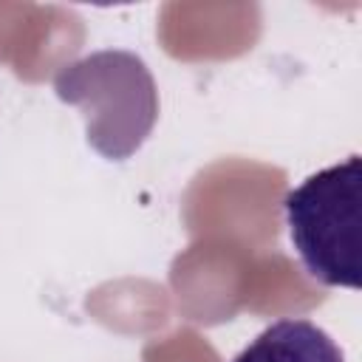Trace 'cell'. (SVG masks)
<instances>
[{"label": "cell", "mask_w": 362, "mask_h": 362, "mask_svg": "<svg viewBox=\"0 0 362 362\" xmlns=\"http://www.w3.org/2000/svg\"><path fill=\"white\" fill-rule=\"evenodd\" d=\"M54 93L82 110L88 144L110 161L130 158L158 119V88L147 62L122 48L93 51L62 65Z\"/></svg>", "instance_id": "cell-1"}, {"label": "cell", "mask_w": 362, "mask_h": 362, "mask_svg": "<svg viewBox=\"0 0 362 362\" xmlns=\"http://www.w3.org/2000/svg\"><path fill=\"white\" fill-rule=\"evenodd\" d=\"M288 238L305 272L322 286H362V158L308 175L283 198Z\"/></svg>", "instance_id": "cell-2"}, {"label": "cell", "mask_w": 362, "mask_h": 362, "mask_svg": "<svg viewBox=\"0 0 362 362\" xmlns=\"http://www.w3.org/2000/svg\"><path fill=\"white\" fill-rule=\"evenodd\" d=\"M232 362H345V354L311 320L286 317L263 328Z\"/></svg>", "instance_id": "cell-3"}]
</instances>
